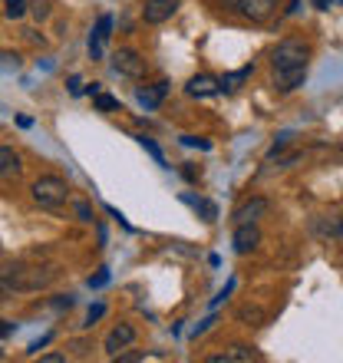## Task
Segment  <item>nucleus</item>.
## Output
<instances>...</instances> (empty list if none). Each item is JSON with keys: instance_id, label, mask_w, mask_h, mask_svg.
<instances>
[{"instance_id": "obj_1", "label": "nucleus", "mask_w": 343, "mask_h": 363, "mask_svg": "<svg viewBox=\"0 0 343 363\" xmlns=\"http://www.w3.org/2000/svg\"><path fill=\"white\" fill-rule=\"evenodd\" d=\"M53 277H57V268H17V271H7L4 287H10V291H40Z\"/></svg>"}, {"instance_id": "obj_2", "label": "nucleus", "mask_w": 343, "mask_h": 363, "mask_svg": "<svg viewBox=\"0 0 343 363\" xmlns=\"http://www.w3.org/2000/svg\"><path fill=\"white\" fill-rule=\"evenodd\" d=\"M33 201L37 205H43V208H57V205H63L67 201V195H69V189H67V182L63 179H57V175H40L37 182H33Z\"/></svg>"}, {"instance_id": "obj_3", "label": "nucleus", "mask_w": 343, "mask_h": 363, "mask_svg": "<svg viewBox=\"0 0 343 363\" xmlns=\"http://www.w3.org/2000/svg\"><path fill=\"white\" fill-rule=\"evenodd\" d=\"M307 57H310V50H307L304 40H281L274 50V69H291V67H307Z\"/></svg>"}, {"instance_id": "obj_4", "label": "nucleus", "mask_w": 343, "mask_h": 363, "mask_svg": "<svg viewBox=\"0 0 343 363\" xmlns=\"http://www.w3.org/2000/svg\"><path fill=\"white\" fill-rule=\"evenodd\" d=\"M113 69L119 77H133L139 79L145 73V60L135 53V50H116L113 53Z\"/></svg>"}, {"instance_id": "obj_5", "label": "nucleus", "mask_w": 343, "mask_h": 363, "mask_svg": "<svg viewBox=\"0 0 343 363\" xmlns=\"http://www.w3.org/2000/svg\"><path fill=\"white\" fill-rule=\"evenodd\" d=\"M175 10H179V0H145L142 17L145 23H165Z\"/></svg>"}, {"instance_id": "obj_6", "label": "nucleus", "mask_w": 343, "mask_h": 363, "mask_svg": "<svg viewBox=\"0 0 343 363\" xmlns=\"http://www.w3.org/2000/svg\"><path fill=\"white\" fill-rule=\"evenodd\" d=\"M135 340V327L133 324H119V327H113L109 330V337H106V354L109 357H116L123 347H129Z\"/></svg>"}, {"instance_id": "obj_7", "label": "nucleus", "mask_w": 343, "mask_h": 363, "mask_svg": "<svg viewBox=\"0 0 343 363\" xmlns=\"http://www.w3.org/2000/svg\"><path fill=\"white\" fill-rule=\"evenodd\" d=\"M235 7L241 10V17L248 20H267L277 10V0H238Z\"/></svg>"}, {"instance_id": "obj_8", "label": "nucleus", "mask_w": 343, "mask_h": 363, "mask_svg": "<svg viewBox=\"0 0 343 363\" xmlns=\"http://www.w3.org/2000/svg\"><path fill=\"white\" fill-rule=\"evenodd\" d=\"M307 79V67H291V69H274V89L291 93Z\"/></svg>"}, {"instance_id": "obj_9", "label": "nucleus", "mask_w": 343, "mask_h": 363, "mask_svg": "<svg viewBox=\"0 0 343 363\" xmlns=\"http://www.w3.org/2000/svg\"><path fill=\"white\" fill-rule=\"evenodd\" d=\"M257 241H261V231L254 228V221H251V225H238V231H235V251H238V255L254 251Z\"/></svg>"}, {"instance_id": "obj_10", "label": "nucleus", "mask_w": 343, "mask_h": 363, "mask_svg": "<svg viewBox=\"0 0 343 363\" xmlns=\"http://www.w3.org/2000/svg\"><path fill=\"white\" fill-rule=\"evenodd\" d=\"M109 30H113V17H99L93 37H89V53H93V60L103 57V43H106V37H109Z\"/></svg>"}, {"instance_id": "obj_11", "label": "nucleus", "mask_w": 343, "mask_h": 363, "mask_svg": "<svg viewBox=\"0 0 343 363\" xmlns=\"http://www.w3.org/2000/svg\"><path fill=\"white\" fill-rule=\"evenodd\" d=\"M165 93H169V83H162V79H159V83H152V86H142V89H139V103H142L145 109H155V106L162 103Z\"/></svg>"}, {"instance_id": "obj_12", "label": "nucleus", "mask_w": 343, "mask_h": 363, "mask_svg": "<svg viewBox=\"0 0 343 363\" xmlns=\"http://www.w3.org/2000/svg\"><path fill=\"white\" fill-rule=\"evenodd\" d=\"M264 211H267V201L264 199H251L248 205H241L235 218H238V225H251V221H257Z\"/></svg>"}, {"instance_id": "obj_13", "label": "nucleus", "mask_w": 343, "mask_h": 363, "mask_svg": "<svg viewBox=\"0 0 343 363\" xmlns=\"http://www.w3.org/2000/svg\"><path fill=\"white\" fill-rule=\"evenodd\" d=\"M251 360H257V354L248 350V347H228L225 354L211 357V363H251Z\"/></svg>"}, {"instance_id": "obj_14", "label": "nucleus", "mask_w": 343, "mask_h": 363, "mask_svg": "<svg viewBox=\"0 0 343 363\" xmlns=\"http://www.w3.org/2000/svg\"><path fill=\"white\" fill-rule=\"evenodd\" d=\"M20 172V155L7 145H0V175H17Z\"/></svg>"}, {"instance_id": "obj_15", "label": "nucleus", "mask_w": 343, "mask_h": 363, "mask_svg": "<svg viewBox=\"0 0 343 363\" xmlns=\"http://www.w3.org/2000/svg\"><path fill=\"white\" fill-rule=\"evenodd\" d=\"M221 89V83H215L211 77H195L189 83V93L191 96H211V93H218Z\"/></svg>"}, {"instance_id": "obj_16", "label": "nucleus", "mask_w": 343, "mask_h": 363, "mask_svg": "<svg viewBox=\"0 0 343 363\" xmlns=\"http://www.w3.org/2000/svg\"><path fill=\"white\" fill-rule=\"evenodd\" d=\"M185 201H189V205H195V208H198L201 215H205V221H215V218H218V208H215L211 201H205V199H191V195H185Z\"/></svg>"}, {"instance_id": "obj_17", "label": "nucleus", "mask_w": 343, "mask_h": 363, "mask_svg": "<svg viewBox=\"0 0 343 363\" xmlns=\"http://www.w3.org/2000/svg\"><path fill=\"white\" fill-rule=\"evenodd\" d=\"M251 73H254V69H251V67L238 69V73H228V77L221 79V86H225V89H238V86H241V83H244V79H248V77H251Z\"/></svg>"}, {"instance_id": "obj_18", "label": "nucleus", "mask_w": 343, "mask_h": 363, "mask_svg": "<svg viewBox=\"0 0 343 363\" xmlns=\"http://www.w3.org/2000/svg\"><path fill=\"white\" fill-rule=\"evenodd\" d=\"M4 13H7L10 20H17L27 13V0H7V7H4Z\"/></svg>"}, {"instance_id": "obj_19", "label": "nucleus", "mask_w": 343, "mask_h": 363, "mask_svg": "<svg viewBox=\"0 0 343 363\" xmlns=\"http://www.w3.org/2000/svg\"><path fill=\"white\" fill-rule=\"evenodd\" d=\"M96 109L113 113V109H119V99H113V96H106V93H96Z\"/></svg>"}, {"instance_id": "obj_20", "label": "nucleus", "mask_w": 343, "mask_h": 363, "mask_svg": "<svg viewBox=\"0 0 343 363\" xmlns=\"http://www.w3.org/2000/svg\"><path fill=\"white\" fill-rule=\"evenodd\" d=\"M139 143H142V149H145V152H149V155H152L155 162H159V165H165V155L159 152V145H155L152 139H145V135H139Z\"/></svg>"}, {"instance_id": "obj_21", "label": "nucleus", "mask_w": 343, "mask_h": 363, "mask_svg": "<svg viewBox=\"0 0 343 363\" xmlns=\"http://www.w3.org/2000/svg\"><path fill=\"white\" fill-rule=\"evenodd\" d=\"M142 350H125V354H116L113 360H119V363H135V360H142Z\"/></svg>"}, {"instance_id": "obj_22", "label": "nucleus", "mask_w": 343, "mask_h": 363, "mask_svg": "<svg viewBox=\"0 0 343 363\" xmlns=\"http://www.w3.org/2000/svg\"><path fill=\"white\" fill-rule=\"evenodd\" d=\"M106 281H109V271H106V268H99L93 277H89V287H103Z\"/></svg>"}, {"instance_id": "obj_23", "label": "nucleus", "mask_w": 343, "mask_h": 363, "mask_svg": "<svg viewBox=\"0 0 343 363\" xmlns=\"http://www.w3.org/2000/svg\"><path fill=\"white\" fill-rule=\"evenodd\" d=\"M77 218L79 221H93V208H89L86 201H77Z\"/></svg>"}, {"instance_id": "obj_24", "label": "nucleus", "mask_w": 343, "mask_h": 363, "mask_svg": "<svg viewBox=\"0 0 343 363\" xmlns=\"http://www.w3.org/2000/svg\"><path fill=\"white\" fill-rule=\"evenodd\" d=\"M103 314H106V307H103V304H93V307H89V314H86V320L93 324V320H99Z\"/></svg>"}, {"instance_id": "obj_25", "label": "nucleus", "mask_w": 343, "mask_h": 363, "mask_svg": "<svg viewBox=\"0 0 343 363\" xmlns=\"http://www.w3.org/2000/svg\"><path fill=\"white\" fill-rule=\"evenodd\" d=\"M47 7H50L47 0H37V4H33V13H37V17H40V20H43V17H47V13H50V10H47Z\"/></svg>"}, {"instance_id": "obj_26", "label": "nucleus", "mask_w": 343, "mask_h": 363, "mask_svg": "<svg viewBox=\"0 0 343 363\" xmlns=\"http://www.w3.org/2000/svg\"><path fill=\"white\" fill-rule=\"evenodd\" d=\"M181 143H185V145H198V149H208V143H205V139H195V135H181Z\"/></svg>"}, {"instance_id": "obj_27", "label": "nucleus", "mask_w": 343, "mask_h": 363, "mask_svg": "<svg viewBox=\"0 0 343 363\" xmlns=\"http://www.w3.org/2000/svg\"><path fill=\"white\" fill-rule=\"evenodd\" d=\"M0 60H4V67H7V69H10V67H13V69L20 67V60H17V57H10V53H4V57H0Z\"/></svg>"}, {"instance_id": "obj_28", "label": "nucleus", "mask_w": 343, "mask_h": 363, "mask_svg": "<svg viewBox=\"0 0 343 363\" xmlns=\"http://www.w3.org/2000/svg\"><path fill=\"white\" fill-rule=\"evenodd\" d=\"M40 360H43V363H60V360H63V357H60V354H43V357H40Z\"/></svg>"}, {"instance_id": "obj_29", "label": "nucleus", "mask_w": 343, "mask_h": 363, "mask_svg": "<svg viewBox=\"0 0 343 363\" xmlns=\"http://www.w3.org/2000/svg\"><path fill=\"white\" fill-rule=\"evenodd\" d=\"M79 89H83V86H79V77H73V79H69V93H79Z\"/></svg>"}, {"instance_id": "obj_30", "label": "nucleus", "mask_w": 343, "mask_h": 363, "mask_svg": "<svg viewBox=\"0 0 343 363\" xmlns=\"http://www.w3.org/2000/svg\"><path fill=\"white\" fill-rule=\"evenodd\" d=\"M10 330H13V327H10V324H7V320H0V337H7V334H10Z\"/></svg>"}, {"instance_id": "obj_31", "label": "nucleus", "mask_w": 343, "mask_h": 363, "mask_svg": "<svg viewBox=\"0 0 343 363\" xmlns=\"http://www.w3.org/2000/svg\"><path fill=\"white\" fill-rule=\"evenodd\" d=\"M330 4L334 0H314V7H320V10H330Z\"/></svg>"}, {"instance_id": "obj_32", "label": "nucleus", "mask_w": 343, "mask_h": 363, "mask_svg": "<svg viewBox=\"0 0 343 363\" xmlns=\"http://www.w3.org/2000/svg\"><path fill=\"white\" fill-rule=\"evenodd\" d=\"M235 4H238V0H235Z\"/></svg>"}]
</instances>
